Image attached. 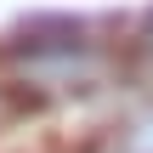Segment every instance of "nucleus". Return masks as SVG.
<instances>
[{
	"mask_svg": "<svg viewBox=\"0 0 153 153\" xmlns=\"http://www.w3.org/2000/svg\"><path fill=\"white\" fill-rule=\"evenodd\" d=\"M142 51L153 57V17H148V28H142Z\"/></svg>",
	"mask_w": 153,
	"mask_h": 153,
	"instance_id": "obj_2",
	"label": "nucleus"
},
{
	"mask_svg": "<svg viewBox=\"0 0 153 153\" xmlns=\"http://www.w3.org/2000/svg\"><path fill=\"white\" fill-rule=\"evenodd\" d=\"M119 153H153V114H142V119H131V125H125Z\"/></svg>",
	"mask_w": 153,
	"mask_h": 153,
	"instance_id": "obj_1",
	"label": "nucleus"
}]
</instances>
